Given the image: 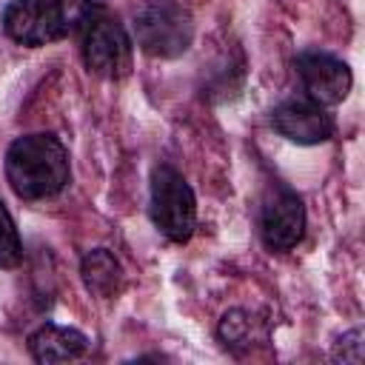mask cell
<instances>
[{"instance_id": "1", "label": "cell", "mask_w": 365, "mask_h": 365, "mask_svg": "<svg viewBox=\"0 0 365 365\" xmlns=\"http://www.w3.org/2000/svg\"><path fill=\"white\" fill-rule=\"evenodd\" d=\"M71 177L66 145L54 134H23L6 151V180L20 200L57 197Z\"/></svg>"}, {"instance_id": "2", "label": "cell", "mask_w": 365, "mask_h": 365, "mask_svg": "<svg viewBox=\"0 0 365 365\" xmlns=\"http://www.w3.org/2000/svg\"><path fill=\"white\" fill-rule=\"evenodd\" d=\"M103 6L106 0H9L0 23L14 43L37 48L68 37Z\"/></svg>"}, {"instance_id": "3", "label": "cell", "mask_w": 365, "mask_h": 365, "mask_svg": "<svg viewBox=\"0 0 365 365\" xmlns=\"http://www.w3.org/2000/svg\"><path fill=\"white\" fill-rule=\"evenodd\" d=\"M134 40L148 57L174 60L194 40V17L180 0H148L134 14Z\"/></svg>"}, {"instance_id": "4", "label": "cell", "mask_w": 365, "mask_h": 365, "mask_svg": "<svg viewBox=\"0 0 365 365\" xmlns=\"http://www.w3.org/2000/svg\"><path fill=\"white\" fill-rule=\"evenodd\" d=\"M151 222L171 242H188L197 225V197L185 177L171 165H154L151 171V197H148Z\"/></svg>"}, {"instance_id": "5", "label": "cell", "mask_w": 365, "mask_h": 365, "mask_svg": "<svg viewBox=\"0 0 365 365\" xmlns=\"http://www.w3.org/2000/svg\"><path fill=\"white\" fill-rule=\"evenodd\" d=\"M80 51H83L86 68L97 77L120 80L131 71L134 43H131L125 26L117 17L106 14L103 9L83 20V26H80Z\"/></svg>"}, {"instance_id": "6", "label": "cell", "mask_w": 365, "mask_h": 365, "mask_svg": "<svg viewBox=\"0 0 365 365\" xmlns=\"http://www.w3.org/2000/svg\"><path fill=\"white\" fill-rule=\"evenodd\" d=\"M305 234V205L282 182L268 185L259 205V237L268 251H291Z\"/></svg>"}, {"instance_id": "7", "label": "cell", "mask_w": 365, "mask_h": 365, "mask_svg": "<svg viewBox=\"0 0 365 365\" xmlns=\"http://www.w3.org/2000/svg\"><path fill=\"white\" fill-rule=\"evenodd\" d=\"M294 71H297V80H299L305 97L319 106L342 103L354 86V74H351L348 63H342L339 57H334L328 51H317V48L299 51L294 57Z\"/></svg>"}, {"instance_id": "8", "label": "cell", "mask_w": 365, "mask_h": 365, "mask_svg": "<svg viewBox=\"0 0 365 365\" xmlns=\"http://www.w3.org/2000/svg\"><path fill=\"white\" fill-rule=\"evenodd\" d=\"M271 125L277 134H282L297 145H319L334 134V120L331 114H325V106L308 97H294L279 103L271 111Z\"/></svg>"}, {"instance_id": "9", "label": "cell", "mask_w": 365, "mask_h": 365, "mask_svg": "<svg viewBox=\"0 0 365 365\" xmlns=\"http://www.w3.org/2000/svg\"><path fill=\"white\" fill-rule=\"evenodd\" d=\"M86 351H88V336L68 325L46 322L29 336V354L34 362H43V365L80 359L86 356Z\"/></svg>"}, {"instance_id": "10", "label": "cell", "mask_w": 365, "mask_h": 365, "mask_svg": "<svg viewBox=\"0 0 365 365\" xmlns=\"http://www.w3.org/2000/svg\"><path fill=\"white\" fill-rule=\"evenodd\" d=\"M217 336L220 342L234 351V354H248L254 351L257 345H265L268 342V319L257 311H248V308H234V311H225L220 325H217Z\"/></svg>"}, {"instance_id": "11", "label": "cell", "mask_w": 365, "mask_h": 365, "mask_svg": "<svg viewBox=\"0 0 365 365\" xmlns=\"http://www.w3.org/2000/svg\"><path fill=\"white\" fill-rule=\"evenodd\" d=\"M80 274H83V282L86 288L100 297V299H111L123 291L125 285V271L120 265V259L108 251V248H94L83 257L80 262Z\"/></svg>"}, {"instance_id": "12", "label": "cell", "mask_w": 365, "mask_h": 365, "mask_svg": "<svg viewBox=\"0 0 365 365\" xmlns=\"http://www.w3.org/2000/svg\"><path fill=\"white\" fill-rule=\"evenodd\" d=\"M20 262H23V240L6 202L0 200V268H17Z\"/></svg>"}]
</instances>
